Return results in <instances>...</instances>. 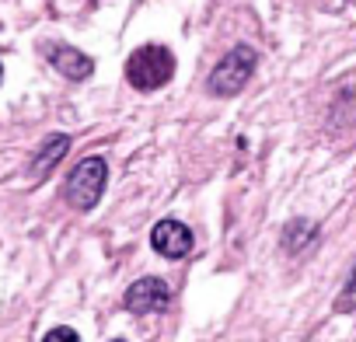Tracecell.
<instances>
[{
    "instance_id": "6da1fadb",
    "label": "cell",
    "mask_w": 356,
    "mask_h": 342,
    "mask_svg": "<svg viewBox=\"0 0 356 342\" xmlns=\"http://www.w3.org/2000/svg\"><path fill=\"white\" fill-rule=\"evenodd\" d=\"M175 77V56L171 49L150 42V46H140L129 60H126V81L136 88V91H157L164 88L168 81Z\"/></svg>"
},
{
    "instance_id": "3957f363",
    "label": "cell",
    "mask_w": 356,
    "mask_h": 342,
    "mask_svg": "<svg viewBox=\"0 0 356 342\" xmlns=\"http://www.w3.org/2000/svg\"><path fill=\"white\" fill-rule=\"evenodd\" d=\"M255 63H259V56H255L252 46H234V49L217 63V70L210 74V81H207L210 95H217V98H234V95L252 81Z\"/></svg>"
},
{
    "instance_id": "5b68a950",
    "label": "cell",
    "mask_w": 356,
    "mask_h": 342,
    "mask_svg": "<svg viewBox=\"0 0 356 342\" xmlns=\"http://www.w3.org/2000/svg\"><path fill=\"white\" fill-rule=\"evenodd\" d=\"M150 245L164 259H182V255L193 252V231L186 224H178V220H161L150 231Z\"/></svg>"
},
{
    "instance_id": "8992f818",
    "label": "cell",
    "mask_w": 356,
    "mask_h": 342,
    "mask_svg": "<svg viewBox=\"0 0 356 342\" xmlns=\"http://www.w3.org/2000/svg\"><path fill=\"white\" fill-rule=\"evenodd\" d=\"M46 56H49V63H53L63 77H70V81H88V77H91V70H95L91 56H84L81 49L63 46V42L49 46V49H46Z\"/></svg>"
},
{
    "instance_id": "ba28073f",
    "label": "cell",
    "mask_w": 356,
    "mask_h": 342,
    "mask_svg": "<svg viewBox=\"0 0 356 342\" xmlns=\"http://www.w3.org/2000/svg\"><path fill=\"white\" fill-rule=\"evenodd\" d=\"M42 339L46 342H77V332L74 328H49Z\"/></svg>"
},
{
    "instance_id": "7a4b0ae2",
    "label": "cell",
    "mask_w": 356,
    "mask_h": 342,
    "mask_svg": "<svg viewBox=\"0 0 356 342\" xmlns=\"http://www.w3.org/2000/svg\"><path fill=\"white\" fill-rule=\"evenodd\" d=\"M105 182H108V164H105V157L91 154V157H84V161L70 171L63 196H67V203H70L74 210L88 213V210L98 206V200H102V193H105Z\"/></svg>"
},
{
    "instance_id": "277c9868",
    "label": "cell",
    "mask_w": 356,
    "mask_h": 342,
    "mask_svg": "<svg viewBox=\"0 0 356 342\" xmlns=\"http://www.w3.org/2000/svg\"><path fill=\"white\" fill-rule=\"evenodd\" d=\"M168 300H171V290H168V283L157 279V276H143V279H136V283L126 290V307H129L133 314L164 311Z\"/></svg>"
},
{
    "instance_id": "52a82bcc",
    "label": "cell",
    "mask_w": 356,
    "mask_h": 342,
    "mask_svg": "<svg viewBox=\"0 0 356 342\" xmlns=\"http://www.w3.org/2000/svg\"><path fill=\"white\" fill-rule=\"evenodd\" d=\"M67 150H70V136H67V133H53V136L39 147V154H35V161H32V179H35V182L46 179L49 171L63 161Z\"/></svg>"
}]
</instances>
